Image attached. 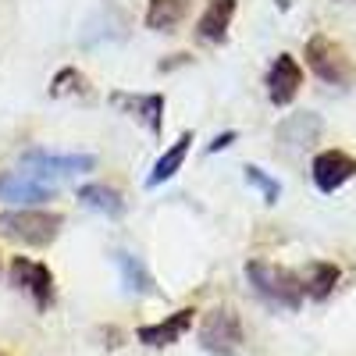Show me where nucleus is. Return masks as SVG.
<instances>
[{
    "label": "nucleus",
    "mask_w": 356,
    "mask_h": 356,
    "mask_svg": "<svg viewBox=\"0 0 356 356\" xmlns=\"http://www.w3.org/2000/svg\"><path fill=\"white\" fill-rule=\"evenodd\" d=\"M246 278L253 285V292L260 300H267L278 310H300L303 307V285H300V275L289 271L282 264H271V260H250L246 264Z\"/></svg>",
    "instance_id": "1"
},
{
    "label": "nucleus",
    "mask_w": 356,
    "mask_h": 356,
    "mask_svg": "<svg viewBox=\"0 0 356 356\" xmlns=\"http://www.w3.org/2000/svg\"><path fill=\"white\" fill-rule=\"evenodd\" d=\"M61 225L65 218L54 214V211H4L0 214V232L8 239L22 243V246H50L57 235H61Z\"/></svg>",
    "instance_id": "2"
},
{
    "label": "nucleus",
    "mask_w": 356,
    "mask_h": 356,
    "mask_svg": "<svg viewBox=\"0 0 356 356\" xmlns=\"http://www.w3.org/2000/svg\"><path fill=\"white\" fill-rule=\"evenodd\" d=\"M307 65L321 82H328V86H349L356 79V65L346 54V47L335 43L332 36H324V33L307 40Z\"/></svg>",
    "instance_id": "3"
},
{
    "label": "nucleus",
    "mask_w": 356,
    "mask_h": 356,
    "mask_svg": "<svg viewBox=\"0 0 356 356\" xmlns=\"http://www.w3.org/2000/svg\"><path fill=\"white\" fill-rule=\"evenodd\" d=\"M243 321L235 310L228 307H214L203 314V324H200V346L214 356H232L235 349L243 346Z\"/></svg>",
    "instance_id": "4"
},
{
    "label": "nucleus",
    "mask_w": 356,
    "mask_h": 356,
    "mask_svg": "<svg viewBox=\"0 0 356 356\" xmlns=\"http://www.w3.org/2000/svg\"><path fill=\"white\" fill-rule=\"evenodd\" d=\"M22 168H25L29 178L54 186L50 178L93 171V168H97V157H93V154H47V150H29V154L22 157Z\"/></svg>",
    "instance_id": "5"
},
{
    "label": "nucleus",
    "mask_w": 356,
    "mask_h": 356,
    "mask_svg": "<svg viewBox=\"0 0 356 356\" xmlns=\"http://www.w3.org/2000/svg\"><path fill=\"white\" fill-rule=\"evenodd\" d=\"M11 282H15L25 296H33V303H36L40 310H50L54 300H57L54 275H50V267L40 264V260L15 257V260H11Z\"/></svg>",
    "instance_id": "6"
},
{
    "label": "nucleus",
    "mask_w": 356,
    "mask_h": 356,
    "mask_svg": "<svg viewBox=\"0 0 356 356\" xmlns=\"http://www.w3.org/2000/svg\"><path fill=\"white\" fill-rule=\"evenodd\" d=\"M264 82H267V97H271V104L275 107H289L296 100V93H300V86H303V68H300V61H296L292 54H278Z\"/></svg>",
    "instance_id": "7"
},
{
    "label": "nucleus",
    "mask_w": 356,
    "mask_h": 356,
    "mask_svg": "<svg viewBox=\"0 0 356 356\" xmlns=\"http://www.w3.org/2000/svg\"><path fill=\"white\" fill-rule=\"evenodd\" d=\"M310 175H314V186L321 193H335L356 175V157L346 154V150H324V154L314 157Z\"/></svg>",
    "instance_id": "8"
},
{
    "label": "nucleus",
    "mask_w": 356,
    "mask_h": 356,
    "mask_svg": "<svg viewBox=\"0 0 356 356\" xmlns=\"http://www.w3.org/2000/svg\"><path fill=\"white\" fill-rule=\"evenodd\" d=\"M321 132H324V122L314 114V111H296V114H289L285 122L278 125V143L285 146V150H292V154H303V150H310V146L321 139Z\"/></svg>",
    "instance_id": "9"
},
{
    "label": "nucleus",
    "mask_w": 356,
    "mask_h": 356,
    "mask_svg": "<svg viewBox=\"0 0 356 356\" xmlns=\"http://www.w3.org/2000/svg\"><path fill=\"white\" fill-rule=\"evenodd\" d=\"M118 111L132 114L139 125H146L154 136H161L164 129V93H146V97H136V93H111L107 97Z\"/></svg>",
    "instance_id": "10"
},
{
    "label": "nucleus",
    "mask_w": 356,
    "mask_h": 356,
    "mask_svg": "<svg viewBox=\"0 0 356 356\" xmlns=\"http://www.w3.org/2000/svg\"><path fill=\"white\" fill-rule=\"evenodd\" d=\"M193 321H196V310L193 307H182V310H175L171 317L157 321V324H143V328L136 332V339L143 346H154V349H164V346H175L178 339H182L189 328H193Z\"/></svg>",
    "instance_id": "11"
},
{
    "label": "nucleus",
    "mask_w": 356,
    "mask_h": 356,
    "mask_svg": "<svg viewBox=\"0 0 356 356\" xmlns=\"http://www.w3.org/2000/svg\"><path fill=\"white\" fill-rule=\"evenodd\" d=\"M235 11H239V0H211L196 22V40L200 43H225Z\"/></svg>",
    "instance_id": "12"
},
{
    "label": "nucleus",
    "mask_w": 356,
    "mask_h": 356,
    "mask_svg": "<svg viewBox=\"0 0 356 356\" xmlns=\"http://www.w3.org/2000/svg\"><path fill=\"white\" fill-rule=\"evenodd\" d=\"M50 196H54V186L47 182H36L29 175H0V200L8 203H40Z\"/></svg>",
    "instance_id": "13"
},
{
    "label": "nucleus",
    "mask_w": 356,
    "mask_h": 356,
    "mask_svg": "<svg viewBox=\"0 0 356 356\" xmlns=\"http://www.w3.org/2000/svg\"><path fill=\"white\" fill-rule=\"evenodd\" d=\"M189 146H193V132H182L175 139V146H168V150L157 157V164H154V171L146 175V189H157V186H164L168 178H175V171L186 164V157H189Z\"/></svg>",
    "instance_id": "14"
},
{
    "label": "nucleus",
    "mask_w": 356,
    "mask_h": 356,
    "mask_svg": "<svg viewBox=\"0 0 356 356\" xmlns=\"http://www.w3.org/2000/svg\"><path fill=\"white\" fill-rule=\"evenodd\" d=\"M339 278H342L339 264L317 260L300 275V285H303V296H310V300H328V296L335 292V285H339Z\"/></svg>",
    "instance_id": "15"
},
{
    "label": "nucleus",
    "mask_w": 356,
    "mask_h": 356,
    "mask_svg": "<svg viewBox=\"0 0 356 356\" xmlns=\"http://www.w3.org/2000/svg\"><path fill=\"white\" fill-rule=\"evenodd\" d=\"M79 203L89 207V211H97V214H107V218H122L125 214V196L104 186V182H89L79 189Z\"/></svg>",
    "instance_id": "16"
},
{
    "label": "nucleus",
    "mask_w": 356,
    "mask_h": 356,
    "mask_svg": "<svg viewBox=\"0 0 356 356\" xmlns=\"http://www.w3.org/2000/svg\"><path fill=\"white\" fill-rule=\"evenodd\" d=\"M114 264H118V271H122V282H125V289H129V292H136V296H161V289H157L154 275L146 271V267H143L132 253L118 250V253H114Z\"/></svg>",
    "instance_id": "17"
},
{
    "label": "nucleus",
    "mask_w": 356,
    "mask_h": 356,
    "mask_svg": "<svg viewBox=\"0 0 356 356\" xmlns=\"http://www.w3.org/2000/svg\"><path fill=\"white\" fill-rule=\"evenodd\" d=\"M186 15H189V0H150L146 4V29L171 33L175 25H182Z\"/></svg>",
    "instance_id": "18"
},
{
    "label": "nucleus",
    "mask_w": 356,
    "mask_h": 356,
    "mask_svg": "<svg viewBox=\"0 0 356 356\" xmlns=\"http://www.w3.org/2000/svg\"><path fill=\"white\" fill-rule=\"evenodd\" d=\"M89 79L79 72V68H61L54 79H50V97H68V93H75V97H89Z\"/></svg>",
    "instance_id": "19"
},
{
    "label": "nucleus",
    "mask_w": 356,
    "mask_h": 356,
    "mask_svg": "<svg viewBox=\"0 0 356 356\" xmlns=\"http://www.w3.org/2000/svg\"><path fill=\"white\" fill-rule=\"evenodd\" d=\"M243 171H246V182H250V186H257V189L264 193V203H271V207H275V203L282 200V186H278V178H271L267 171H260L257 164H246Z\"/></svg>",
    "instance_id": "20"
},
{
    "label": "nucleus",
    "mask_w": 356,
    "mask_h": 356,
    "mask_svg": "<svg viewBox=\"0 0 356 356\" xmlns=\"http://www.w3.org/2000/svg\"><path fill=\"white\" fill-rule=\"evenodd\" d=\"M235 139H239V132H221V136H218V139H214L211 146H207V154H221L225 146H232Z\"/></svg>",
    "instance_id": "21"
},
{
    "label": "nucleus",
    "mask_w": 356,
    "mask_h": 356,
    "mask_svg": "<svg viewBox=\"0 0 356 356\" xmlns=\"http://www.w3.org/2000/svg\"><path fill=\"white\" fill-rule=\"evenodd\" d=\"M275 4H278V11H289V4H292V0H275Z\"/></svg>",
    "instance_id": "22"
},
{
    "label": "nucleus",
    "mask_w": 356,
    "mask_h": 356,
    "mask_svg": "<svg viewBox=\"0 0 356 356\" xmlns=\"http://www.w3.org/2000/svg\"><path fill=\"white\" fill-rule=\"evenodd\" d=\"M342 4H353V0H342Z\"/></svg>",
    "instance_id": "23"
},
{
    "label": "nucleus",
    "mask_w": 356,
    "mask_h": 356,
    "mask_svg": "<svg viewBox=\"0 0 356 356\" xmlns=\"http://www.w3.org/2000/svg\"><path fill=\"white\" fill-rule=\"evenodd\" d=\"M0 356H4V353H0Z\"/></svg>",
    "instance_id": "24"
}]
</instances>
